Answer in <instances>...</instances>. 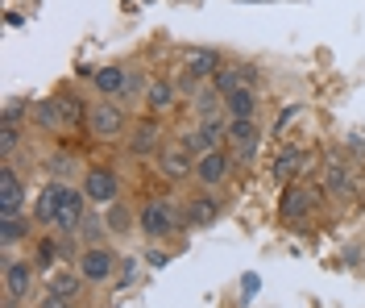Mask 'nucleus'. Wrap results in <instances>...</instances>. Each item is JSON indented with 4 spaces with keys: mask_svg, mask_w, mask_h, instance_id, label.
<instances>
[{
    "mask_svg": "<svg viewBox=\"0 0 365 308\" xmlns=\"http://www.w3.org/2000/svg\"><path fill=\"white\" fill-rule=\"evenodd\" d=\"M141 234L150 237V242H158V237H170L179 229V209H175V200H166V196H154V200H145L141 204Z\"/></svg>",
    "mask_w": 365,
    "mask_h": 308,
    "instance_id": "1",
    "label": "nucleus"
},
{
    "mask_svg": "<svg viewBox=\"0 0 365 308\" xmlns=\"http://www.w3.org/2000/svg\"><path fill=\"white\" fill-rule=\"evenodd\" d=\"M225 138H228V117L220 113V117H200V125H191V129L182 134V146L200 159L207 150H220Z\"/></svg>",
    "mask_w": 365,
    "mask_h": 308,
    "instance_id": "2",
    "label": "nucleus"
},
{
    "mask_svg": "<svg viewBox=\"0 0 365 308\" xmlns=\"http://www.w3.org/2000/svg\"><path fill=\"white\" fill-rule=\"evenodd\" d=\"M83 217H88V196L83 188H67L58 192V213H54V229L58 234H75L79 225H83Z\"/></svg>",
    "mask_w": 365,
    "mask_h": 308,
    "instance_id": "3",
    "label": "nucleus"
},
{
    "mask_svg": "<svg viewBox=\"0 0 365 308\" xmlns=\"http://www.w3.org/2000/svg\"><path fill=\"white\" fill-rule=\"evenodd\" d=\"M79 271H83V279L88 284H108V279H116V254L108 250V246H83V254H79V262H75Z\"/></svg>",
    "mask_w": 365,
    "mask_h": 308,
    "instance_id": "4",
    "label": "nucleus"
},
{
    "mask_svg": "<svg viewBox=\"0 0 365 308\" xmlns=\"http://www.w3.org/2000/svg\"><path fill=\"white\" fill-rule=\"evenodd\" d=\"M34 267H38V262H29V259L4 262V292H9L4 308H17L21 300H29V292H34Z\"/></svg>",
    "mask_w": 365,
    "mask_h": 308,
    "instance_id": "5",
    "label": "nucleus"
},
{
    "mask_svg": "<svg viewBox=\"0 0 365 308\" xmlns=\"http://www.w3.org/2000/svg\"><path fill=\"white\" fill-rule=\"evenodd\" d=\"M228 175H232V154H228L225 146L220 150H207V154H200L195 159V179L204 184V188H220V184H228Z\"/></svg>",
    "mask_w": 365,
    "mask_h": 308,
    "instance_id": "6",
    "label": "nucleus"
},
{
    "mask_svg": "<svg viewBox=\"0 0 365 308\" xmlns=\"http://www.w3.org/2000/svg\"><path fill=\"white\" fill-rule=\"evenodd\" d=\"M88 129H91V138H100V142H116L125 134V113L116 104H108V100H100L88 113Z\"/></svg>",
    "mask_w": 365,
    "mask_h": 308,
    "instance_id": "7",
    "label": "nucleus"
},
{
    "mask_svg": "<svg viewBox=\"0 0 365 308\" xmlns=\"http://www.w3.org/2000/svg\"><path fill=\"white\" fill-rule=\"evenodd\" d=\"M316 192L312 188H299V184H282V200H278V217L287 221V225H295V221H307V213L316 209Z\"/></svg>",
    "mask_w": 365,
    "mask_h": 308,
    "instance_id": "8",
    "label": "nucleus"
},
{
    "mask_svg": "<svg viewBox=\"0 0 365 308\" xmlns=\"http://www.w3.org/2000/svg\"><path fill=\"white\" fill-rule=\"evenodd\" d=\"M79 188H83V196H88V204H116L120 184H116V175L108 171V167H91Z\"/></svg>",
    "mask_w": 365,
    "mask_h": 308,
    "instance_id": "9",
    "label": "nucleus"
},
{
    "mask_svg": "<svg viewBox=\"0 0 365 308\" xmlns=\"http://www.w3.org/2000/svg\"><path fill=\"white\" fill-rule=\"evenodd\" d=\"M158 171L166 179H187V175H195V154L187 150V146H162L158 150Z\"/></svg>",
    "mask_w": 365,
    "mask_h": 308,
    "instance_id": "10",
    "label": "nucleus"
},
{
    "mask_svg": "<svg viewBox=\"0 0 365 308\" xmlns=\"http://www.w3.org/2000/svg\"><path fill=\"white\" fill-rule=\"evenodd\" d=\"M25 209V184L13 167L0 171V217H21Z\"/></svg>",
    "mask_w": 365,
    "mask_h": 308,
    "instance_id": "11",
    "label": "nucleus"
},
{
    "mask_svg": "<svg viewBox=\"0 0 365 308\" xmlns=\"http://www.w3.org/2000/svg\"><path fill=\"white\" fill-rule=\"evenodd\" d=\"M257 138H262V129H257V121L245 117V121H228V146H237V154L253 163V154H257Z\"/></svg>",
    "mask_w": 365,
    "mask_h": 308,
    "instance_id": "12",
    "label": "nucleus"
},
{
    "mask_svg": "<svg viewBox=\"0 0 365 308\" xmlns=\"http://www.w3.org/2000/svg\"><path fill=\"white\" fill-rule=\"evenodd\" d=\"M182 67H187L191 79H212L225 63H220V54H216L212 46H195V50H187V54H182Z\"/></svg>",
    "mask_w": 365,
    "mask_h": 308,
    "instance_id": "13",
    "label": "nucleus"
},
{
    "mask_svg": "<svg viewBox=\"0 0 365 308\" xmlns=\"http://www.w3.org/2000/svg\"><path fill=\"white\" fill-rule=\"evenodd\" d=\"M257 113V88H250V84H241V88H232V92L225 96V117L228 121H245Z\"/></svg>",
    "mask_w": 365,
    "mask_h": 308,
    "instance_id": "14",
    "label": "nucleus"
},
{
    "mask_svg": "<svg viewBox=\"0 0 365 308\" xmlns=\"http://www.w3.org/2000/svg\"><path fill=\"white\" fill-rule=\"evenodd\" d=\"M303 167H307V150L287 146V150L274 159V179H278V184H295L299 175H303Z\"/></svg>",
    "mask_w": 365,
    "mask_h": 308,
    "instance_id": "15",
    "label": "nucleus"
},
{
    "mask_svg": "<svg viewBox=\"0 0 365 308\" xmlns=\"http://www.w3.org/2000/svg\"><path fill=\"white\" fill-rule=\"evenodd\" d=\"M220 213H225V204H220V196H212V188L187 204V221H191V225H212Z\"/></svg>",
    "mask_w": 365,
    "mask_h": 308,
    "instance_id": "16",
    "label": "nucleus"
},
{
    "mask_svg": "<svg viewBox=\"0 0 365 308\" xmlns=\"http://www.w3.org/2000/svg\"><path fill=\"white\" fill-rule=\"evenodd\" d=\"M129 150L133 154H154V150H162V134H158V121H141V125H133V134H129Z\"/></svg>",
    "mask_w": 365,
    "mask_h": 308,
    "instance_id": "17",
    "label": "nucleus"
},
{
    "mask_svg": "<svg viewBox=\"0 0 365 308\" xmlns=\"http://www.w3.org/2000/svg\"><path fill=\"white\" fill-rule=\"evenodd\" d=\"M91 84H96V92L100 96H125L129 71H125V67H100V71L91 75Z\"/></svg>",
    "mask_w": 365,
    "mask_h": 308,
    "instance_id": "18",
    "label": "nucleus"
},
{
    "mask_svg": "<svg viewBox=\"0 0 365 308\" xmlns=\"http://www.w3.org/2000/svg\"><path fill=\"white\" fill-rule=\"evenodd\" d=\"M170 104H175V84H170V79L145 84V109H150V113H166Z\"/></svg>",
    "mask_w": 365,
    "mask_h": 308,
    "instance_id": "19",
    "label": "nucleus"
},
{
    "mask_svg": "<svg viewBox=\"0 0 365 308\" xmlns=\"http://www.w3.org/2000/svg\"><path fill=\"white\" fill-rule=\"evenodd\" d=\"M83 284H88V279H83V271H67V267L50 275V292H58V296H67V300H75Z\"/></svg>",
    "mask_w": 365,
    "mask_h": 308,
    "instance_id": "20",
    "label": "nucleus"
},
{
    "mask_svg": "<svg viewBox=\"0 0 365 308\" xmlns=\"http://www.w3.org/2000/svg\"><path fill=\"white\" fill-rule=\"evenodd\" d=\"M54 100H58V113H63V125H67V129L88 121L91 109H83V100H79L75 92H63V96H54Z\"/></svg>",
    "mask_w": 365,
    "mask_h": 308,
    "instance_id": "21",
    "label": "nucleus"
},
{
    "mask_svg": "<svg viewBox=\"0 0 365 308\" xmlns=\"http://www.w3.org/2000/svg\"><path fill=\"white\" fill-rule=\"evenodd\" d=\"M220 109H225V92H220L216 84L195 92V113H200V117H220Z\"/></svg>",
    "mask_w": 365,
    "mask_h": 308,
    "instance_id": "22",
    "label": "nucleus"
},
{
    "mask_svg": "<svg viewBox=\"0 0 365 308\" xmlns=\"http://www.w3.org/2000/svg\"><path fill=\"white\" fill-rule=\"evenodd\" d=\"M21 237H29V221L25 217H0V242H4V250H13Z\"/></svg>",
    "mask_w": 365,
    "mask_h": 308,
    "instance_id": "23",
    "label": "nucleus"
},
{
    "mask_svg": "<svg viewBox=\"0 0 365 308\" xmlns=\"http://www.w3.org/2000/svg\"><path fill=\"white\" fill-rule=\"evenodd\" d=\"M34 117H38V125L50 129V134L67 129V125H63V113H58V100H38V104H34Z\"/></svg>",
    "mask_w": 365,
    "mask_h": 308,
    "instance_id": "24",
    "label": "nucleus"
},
{
    "mask_svg": "<svg viewBox=\"0 0 365 308\" xmlns=\"http://www.w3.org/2000/svg\"><path fill=\"white\" fill-rule=\"evenodd\" d=\"M58 192H63V184H50V188L38 196V221H42V225H54V213H58Z\"/></svg>",
    "mask_w": 365,
    "mask_h": 308,
    "instance_id": "25",
    "label": "nucleus"
},
{
    "mask_svg": "<svg viewBox=\"0 0 365 308\" xmlns=\"http://www.w3.org/2000/svg\"><path fill=\"white\" fill-rule=\"evenodd\" d=\"M212 84H216V88H220V92H232V88H241V84H245V79H241V67H220V71L212 75Z\"/></svg>",
    "mask_w": 365,
    "mask_h": 308,
    "instance_id": "26",
    "label": "nucleus"
},
{
    "mask_svg": "<svg viewBox=\"0 0 365 308\" xmlns=\"http://www.w3.org/2000/svg\"><path fill=\"white\" fill-rule=\"evenodd\" d=\"M79 237H83V242H88V246H96V242H100V237H104V221H100V217H83V225H79Z\"/></svg>",
    "mask_w": 365,
    "mask_h": 308,
    "instance_id": "27",
    "label": "nucleus"
},
{
    "mask_svg": "<svg viewBox=\"0 0 365 308\" xmlns=\"http://www.w3.org/2000/svg\"><path fill=\"white\" fill-rule=\"evenodd\" d=\"M17 142H21V129H17V125H4V129H0V150H4V154H13Z\"/></svg>",
    "mask_w": 365,
    "mask_h": 308,
    "instance_id": "28",
    "label": "nucleus"
},
{
    "mask_svg": "<svg viewBox=\"0 0 365 308\" xmlns=\"http://www.w3.org/2000/svg\"><path fill=\"white\" fill-rule=\"evenodd\" d=\"M137 267H141L137 259H125V262H120V271H116V284H120V287H129V284L137 279Z\"/></svg>",
    "mask_w": 365,
    "mask_h": 308,
    "instance_id": "29",
    "label": "nucleus"
},
{
    "mask_svg": "<svg viewBox=\"0 0 365 308\" xmlns=\"http://www.w3.org/2000/svg\"><path fill=\"white\" fill-rule=\"evenodd\" d=\"M54 254H58V246H54V242H50V237H46V242H38V267H54Z\"/></svg>",
    "mask_w": 365,
    "mask_h": 308,
    "instance_id": "30",
    "label": "nucleus"
},
{
    "mask_svg": "<svg viewBox=\"0 0 365 308\" xmlns=\"http://www.w3.org/2000/svg\"><path fill=\"white\" fill-rule=\"evenodd\" d=\"M129 221H133V213L120 209V204H113V213H108V229H129Z\"/></svg>",
    "mask_w": 365,
    "mask_h": 308,
    "instance_id": "31",
    "label": "nucleus"
},
{
    "mask_svg": "<svg viewBox=\"0 0 365 308\" xmlns=\"http://www.w3.org/2000/svg\"><path fill=\"white\" fill-rule=\"evenodd\" d=\"M25 109H29L25 100H9V104H4V125H17V121L25 117Z\"/></svg>",
    "mask_w": 365,
    "mask_h": 308,
    "instance_id": "32",
    "label": "nucleus"
},
{
    "mask_svg": "<svg viewBox=\"0 0 365 308\" xmlns=\"http://www.w3.org/2000/svg\"><path fill=\"white\" fill-rule=\"evenodd\" d=\"M42 308H75V304H71L67 296H58V292H50V296L42 300Z\"/></svg>",
    "mask_w": 365,
    "mask_h": 308,
    "instance_id": "33",
    "label": "nucleus"
}]
</instances>
